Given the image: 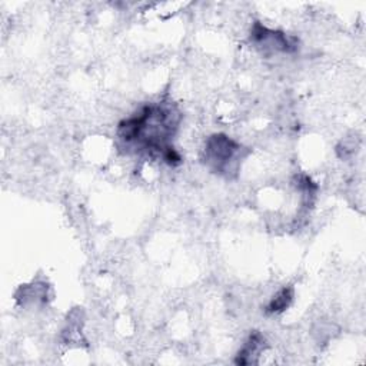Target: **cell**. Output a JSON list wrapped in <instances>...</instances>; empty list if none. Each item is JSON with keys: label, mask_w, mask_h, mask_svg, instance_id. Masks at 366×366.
I'll return each mask as SVG.
<instances>
[{"label": "cell", "mask_w": 366, "mask_h": 366, "mask_svg": "<svg viewBox=\"0 0 366 366\" xmlns=\"http://www.w3.org/2000/svg\"><path fill=\"white\" fill-rule=\"evenodd\" d=\"M263 351H265V338L261 334L255 332L248 338L245 344H243L235 362L239 365L255 363L258 362L256 358H259L263 353Z\"/></svg>", "instance_id": "3"}, {"label": "cell", "mask_w": 366, "mask_h": 366, "mask_svg": "<svg viewBox=\"0 0 366 366\" xmlns=\"http://www.w3.org/2000/svg\"><path fill=\"white\" fill-rule=\"evenodd\" d=\"M358 148H359L358 138H345L338 146V153L342 159H349L356 153Z\"/></svg>", "instance_id": "5"}, {"label": "cell", "mask_w": 366, "mask_h": 366, "mask_svg": "<svg viewBox=\"0 0 366 366\" xmlns=\"http://www.w3.org/2000/svg\"><path fill=\"white\" fill-rule=\"evenodd\" d=\"M295 298V289L292 287H285L282 288L266 305V313L269 315H277L283 311H287Z\"/></svg>", "instance_id": "4"}, {"label": "cell", "mask_w": 366, "mask_h": 366, "mask_svg": "<svg viewBox=\"0 0 366 366\" xmlns=\"http://www.w3.org/2000/svg\"><path fill=\"white\" fill-rule=\"evenodd\" d=\"M251 42L265 55L294 53L299 49V39L285 32L269 29L265 25L255 22L251 30Z\"/></svg>", "instance_id": "2"}, {"label": "cell", "mask_w": 366, "mask_h": 366, "mask_svg": "<svg viewBox=\"0 0 366 366\" xmlns=\"http://www.w3.org/2000/svg\"><path fill=\"white\" fill-rule=\"evenodd\" d=\"M245 148L223 133H216L208 138L205 149H203V160L208 168L226 178L237 175L240 162L245 159Z\"/></svg>", "instance_id": "1"}]
</instances>
